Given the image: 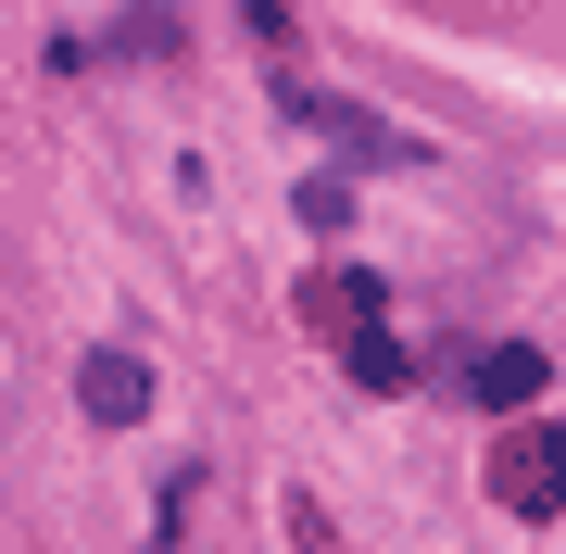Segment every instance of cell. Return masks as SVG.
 <instances>
[{
    "label": "cell",
    "instance_id": "obj_1",
    "mask_svg": "<svg viewBox=\"0 0 566 554\" xmlns=\"http://www.w3.org/2000/svg\"><path fill=\"white\" fill-rule=\"evenodd\" d=\"M491 504L504 516H566V429H542V416H516L504 441H491Z\"/></svg>",
    "mask_w": 566,
    "mask_h": 554
},
{
    "label": "cell",
    "instance_id": "obj_2",
    "mask_svg": "<svg viewBox=\"0 0 566 554\" xmlns=\"http://www.w3.org/2000/svg\"><path fill=\"white\" fill-rule=\"evenodd\" d=\"M277 114H290V126H315V139H340V151H378V165H428L403 126H378L365 102H327V88H303V76H277Z\"/></svg>",
    "mask_w": 566,
    "mask_h": 554
},
{
    "label": "cell",
    "instance_id": "obj_3",
    "mask_svg": "<svg viewBox=\"0 0 566 554\" xmlns=\"http://www.w3.org/2000/svg\"><path fill=\"white\" fill-rule=\"evenodd\" d=\"M554 390V353L542 341H491V353H465V404H504V416H528Z\"/></svg>",
    "mask_w": 566,
    "mask_h": 554
},
{
    "label": "cell",
    "instance_id": "obj_4",
    "mask_svg": "<svg viewBox=\"0 0 566 554\" xmlns=\"http://www.w3.org/2000/svg\"><path fill=\"white\" fill-rule=\"evenodd\" d=\"M378 265H315L303 278V328H327V341H353V328H378Z\"/></svg>",
    "mask_w": 566,
    "mask_h": 554
},
{
    "label": "cell",
    "instance_id": "obj_5",
    "mask_svg": "<svg viewBox=\"0 0 566 554\" xmlns=\"http://www.w3.org/2000/svg\"><path fill=\"white\" fill-rule=\"evenodd\" d=\"M76 404H88V429H139V416H151V366H139V353H88Z\"/></svg>",
    "mask_w": 566,
    "mask_h": 554
},
{
    "label": "cell",
    "instance_id": "obj_6",
    "mask_svg": "<svg viewBox=\"0 0 566 554\" xmlns=\"http://www.w3.org/2000/svg\"><path fill=\"white\" fill-rule=\"evenodd\" d=\"M340 378H353V390H378V404H390V390H403L416 366L390 353V328H353V341H340Z\"/></svg>",
    "mask_w": 566,
    "mask_h": 554
}]
</instances>
